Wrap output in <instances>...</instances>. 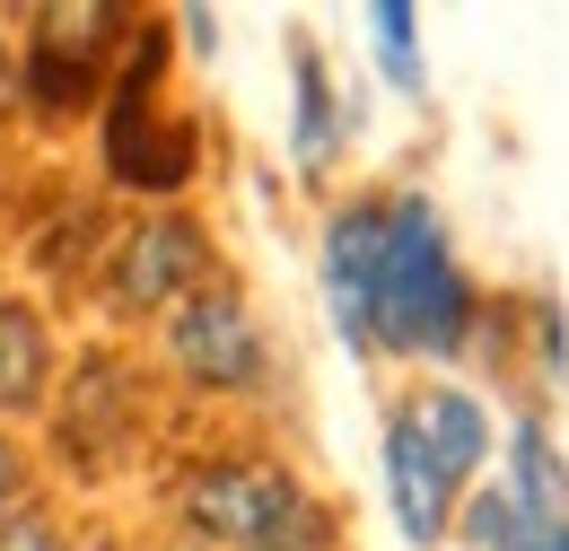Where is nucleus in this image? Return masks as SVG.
<instances>
[{
  "instance_id": "obj_1",
  "label": "nucleus",
  "mask_w": 569,
  "mask_h": 551,
  "mask_svg": "<svg viewBox=\"0 0 569 551\" xmlns=\"http://www.w3.org/2000/svg\"><path fill=\"white\" fill-rule=\"evenodd\" d=\"M325 298L351 350H395V359H456L482 324V298L429 193L333 210L325 219Z\"/></svg>"
},
{
  "instance_id": "obj_2",
  "label": "nucleus",
  "mask_w": 569,
  "mask_h": 551,
  "mask_svg": "<svg viewBox=\"0 0 569 551\" xmlns=\"http://www.w3.org/2000/svg\"><path fill=\"white\" fill-rule=\"evenodd\" d=\"M176 508L219 551H333V508H316L263 455H219V464H202Z\"/></svg>"
},
{
  "instance_id": "obj_3",
  "label": "nucleus",
  "mask_w": 569,
  "mask_h": 551,
  "mask_svg": "<svg viewBox=\"0 0 569 551\" xmlns=\"http://www.w3.org/2000/svg\"><path fill=\"white\" fill-rule=\"evenodd\" d=\"M167 350H176V368H184L193 385H219V394H237V385H254V377H263V333H254V307H246L228 280L193 289V298L176 307Z\"/></svg>"
},
{
  "instance_id": "obj_4",
  "label": "nucleus",
  "mask_w": 569,
  "mask_h": 551,
  "mask_svg": "<svg viewBox=\"0 0 569 551\" xmlns=\"http://www.w3.org/2000/svg\"><path fill=\"white\" fill-rule=\"evenodd\" d=\"M149 62H158V36L141 44V62L123 79V97H114V114H106V167H114V184H141V193H176L184 184V167H193V132H149Z\"/></svg>"
},
{
  "instance_id": "obj_5",
  "label": "nucleus",
  "mask_w": 569,
  "mask_h": 551,
  "mask_svg": "<svg viewBox=\"0 0 569 551\" xmlns=\"http://www.w3.org/2000/svg\"><path fill=\"white\" fill-rule=\"evenodd\" d=\"M114 27H123L114 9H44V18H36V53H27V88H36V106H53V114L88 106Z\"/></svg>"
},
{
  "instance_id": "obj_6",
  "label": "nucleus",
  "mask_w": 569,
  "mask_h": 551,
  "mask_svg": "<svg viewBox=\"0 0 569 551\" xmlns=\"http://www.w3.org/2000/svg\"><path fill=\"white\" fill-rule=\"evenodd\" d=\"M193 280H202V228L193 219H149V228H132V246L114 263V298L149 315V307H184Z\"/></svg>"
},
{
  "instance_id": "obj_7",
  "label": "nucleus",
  "mask_w": 569,
  "mask_h": 551,
  "mask_svg": "<svg viewBox=\"0 0 569 551\" xmlns=\"http://www.w3.org/2000/svg\"><path fill=\"white\" fill-rule=\"evenodd\" d=\"M412 420V438L429 447V464H438V482L465 490L482 482V464H491V412H482V394H465V385H429L403 403Z\"/></svg>"
},
{
  "instance_id": "obj_8",
  "label": "nucleus",
  "mask_w": 569,
  "mask_h": 551,
  "mask_svg": "<svg viewBox=\"0 0 569 551\" xmlns=\"http://www.w3.org/2000/svg\"><path fill=\"white\" fill-rule=\"evenodd\" d=\"M386 508H395V534L412 551L438 543V534H447V508H456V490L438 482V464H429V447L412 438L403 412L386 420Z\"/></svg>"
},
{
  "instance_id": "obj_9",
  "label": "nucleus",
  "mask_w": 569,
  "mask_h": 551,
  "mask_svg": "<svg viewBox=\"0 0 569 551\" xmlns=\"http://www.w3.org/2000/svg\"><path fill=\"white\" fill-rule=\"evenodd\" d=\"M508 499H517V517L535 525V534H561L569 525V464L561 447H552V429L543 420H517L508 429Z\"/></svg>"
},
{
  "instance_id": "obj_10",
  "label": "nucleus",
  "mask_w": 569,
  "mask_h": 551,
  "mask_svg": "<svg viewBox=\"0 0 569 551\" xmlns=\"http://www.w3.org/2000/svg\"><path fill=\"white\" fill-rule=\"evenodd\" d=\"M289 79H298V123H289V149H298V167H307V176H325V167H333V149H342L333 70H325L316 44H298V53H289Z\"/></svg>"
},
{
  "instance_id": "obj_11",
  "label": "nucleus",
  "mask_w": 569,
  "mask_h": 551,
  "mask_svg": "<svg viewBox=\"0 0 569 551\" xmlns=\"http://www.w3.org/2000/svg\"><path fill=\"white\" fill-rule=\"evenodd\" d=\"M44 377H53V342L27 307H0V412H27L44 403Z\"/></svg>"
},
{
  "instance_id": "obj_12",
  "label": "nucleus",
  "mask_w": 569,
  "mask_h": 551,
  "mask_svg": "<svg viewBox=\"0 0 569 551\" xmlns=\"http://www.w3.org/2000/svg\"><path fill=\"white\" fill-rule=\"evenodd\" d=\"M368 36H377V70L395 79V97H429V62H421V18L403 0H377L368 9Z\"/></svg>"
},
{
  "instance_id": "obj_13",
  "label": "nucleus",
  "mask_w": 569,
  "mask_h": 551,
  "mask_svg": "<svg viewBox=\"0 0 569 551\" xmlns=\"http://www.w3.org/2000/svg\"><path fill=\"white\" fill-rule=\"evenodd\" d=\"M465 551H543V534L517 517L508 490H473V508H465Z\"/></svg>"
},
{
  "instance_id": "obj_14",
  "label": "nucleus",
  "mask_w": 569,
  "mask_h": 551,
  "mask_svg": "<svg viewBox=\"0 0 569 551\" xmlns=\"http://www.w3.org/2000/svg\"><path fill=\"white\" fill-rule=\"evenodd\" d=\"M0 551H71V543H62L53 517H9V525H0Z\"/></svg>"
},
{
  "instance_id": "obj_15",
  "label": "nucleus",
  "mask_w": 569,
  "mask_h": 551,
  "mask_svg": "<svg viewBox=\"0 0 569 551\" xmlns=\"http://www.w3.org/2000/svg\"><path fill=\"white\" fill-rule=\"evenodd\" d=\"M9 499H18V447H0V517H9Z\"/></svg>"
},
{
  "instance_id": "obj_16",
  "label": "nucleus",
  "mask_w": 569,
  "mask_h": 551,
  "mask_svg": "<svg viewBox=\"0 0 569 551\" xmlns=\"http://www.w3.org/2000/svg\"><path fill=\"white\" fill-rule=\"evenodd\" d=\"M543 551H569V525H561V534H543Z\"/></svg>"
},
{
  "instance_id": "obj_17",
  "label": "nucleus",
  "mask_w": 569,
  "mask_h": 551,
  "mask_svg": "<svg viewBox=\"0 0 569 551\" xmlns=\"http://www.w3.org/2000/svg\"><path fill=\"white\" fill-rule=\"evenodd\" d=\"M0 106H9V62H0Z\"/></svg>"
}]
</instances>
